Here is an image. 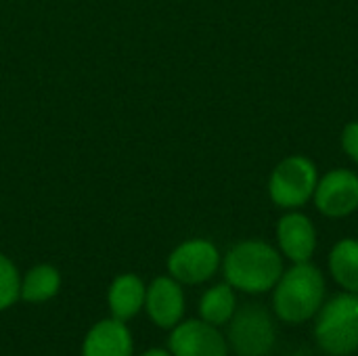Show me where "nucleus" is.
Segmentation results:
<instances>
[{
    "label": "nucleus",
    "mask_w": 358,
    "mask_h": 356,
    "mask_svg": "<svg viewBox=\"0 0 358 356\" xmlns=\"http://www.w3.org/2000/svg\"><path fill=\"white\" fill-rule=\"evenodd\" d=\"M273 290L275 315L292 325L315 319L325 304V277L310 262H300L283 271Z\"/></svg>",
    "instance_id": "1"
},
{
    "label": "nucleus",
    "mask_w": 358,
    "mask_h": 356,
    "mask_svg": "<svg viewBox=\"0 0 358 356\" xmlns=\"http://www.w3.org/2000/svg\"><path fill=\"white\" fill-rule=\"evenodd\" d=\"M227 283L245 294L271 292L283 275L281 254L266 241H241L222 262Z\"/></svg>",
    "instance_id": "2"
},
{
    "label": "nucleus",
    "mask_w": 358,
    "mask_h": 356,
    "mask_svg": "<svg viewBox=\"0 0 358 356\" xmlns=\"http://www.w3.org/2000/svg\"><path fill=\"white\" fill-rule=\"evenodd\" d=\"M315 340L329 356H350L357 353L358 294H338L321 306L315 323Z\"/></svg>",
    "instance_id": "3"
},
{
    "label": "nucleus",
    "mask_w": 358,
    "mask_h": 356,
    "mask_svg": "<svg viewBox=\"0 0 358 356\" xmlns=\"http://www.w3.org/2000/svg\"><path fill=\"white\" fill-rule=\"evenodd\" d=\"M229 346L237 356L271 355L277 342V327L271 313L260 304H245L229 321Z\"/></svg>",
    "instance_id": "4"
},
{
    "label": "nucleus",
    "mask_w": 358,
    "mask_h": 356,
    "mask_svg": "<svg viewBox=\"0 0 358 356\" xmlns=\"http://www.w3.org/2000/svg\"><path fill=\"white\" fill-rule=\"evenodd\" d=\"M317 183V166L304 155H292L273 170L268 193L279 208L294 210L304 206L315 195Z\"/></svg>",
    "instance_id": "5"
},
{
    "label": "nucleus",
    "mask_w": 358,
    "mask_h": 356,
    "mask_svg": "<svg viewBox=\"0 0 358 356\" xmlns=\"http://www.w3.org/2000/svg\"><path fill=\"white\" fill-rule=\"evenodd\" d=\"M220 266V254L212 241L191 239L180 243L168 258L172 279L187 285H197L214 277Z\"/></svg>",
    "instance_id": "6"
},
{
    "label": "nucleus",
    "mask_w": 358,
    "mask_h": 356,
    "mask_svg": "<svg viewBox=\"0 0 358 356\" xmlns=\"http://www.w3.org/2000/svg\"><path fill=\"white\" fill-rule=\"evenodd\" d=\"M317 210L327 218H344L358 210V174L336 168L325 174L315 189Z\"/></svg>",
    "instance_id": "7"
},
{
    "label": "nucleus",
    "mask_w": 358,
    "mask_h": 356,
    "mask_svg": "<svg viewBox=\"0 0 358 356\" xmlns=\"http://www.w3.org/2000/svg\"><path fill=\"white\" fill-rule=\"evenodd\" d=\"M170 353L174 356H229V346L216 325L193 319L176 325L170 336Z\"/></svg>",
    "instance_id": "8"
},
{
    "label": "nucleus",
    "mask_w": 358,
    "mask_h": 356,
    "mask_svg": "<svg viewBox=\"0 0 358 356\" xmlns=\"http://www.w3.org/2000/svg\"><path fill=\"white\" fill-rule=\"evenodd\" d=\"M277 241L281 252L294 262H310L317 250V231L308 216L300 212L285 214L277 225Z\"/></svg>",
    "instance_id": "9"
},
{
    "label": "nucleus",
    "mask_w": 358,
    "mask_h": 356,
    "mask_svg": "<svg viewBox=\"0 0 358 356\" xmlns=\"http://www.w3.org/2000/svg\"><path fill=\"white\" fill-rule=\"evenodd\" d=\"M145 304L155 325L164 329L176 327L185 313V296L180 283L172 277H157L145 294Z\"/></svg>",
    "instance_id": "10"
},
{
    "label": "nucleus",
    "mask_w": 358,
    "mask_h": 356,
    "mask_svg": "<svg viewBox=\"0 0 358 356\" xmlns=\"http://www.w3.org/2000/svg\"><path fill=\"white\" fill-rule=\"evenodd\" d=\"M132 340L122 321H101L96 323L84 342V356H130Z\"/></svg>",
    "instance_id": "11"
},
{
    "label": "nucleus",
    "mask_w": 358,
    "mask_h": 356,
    "mask_svg": "<svg viewBox=\"0 0 358 356\" xmlns=\"http://www.w3.org/2000/svg\"><path fill=\"white\" fill-rule=\"evenodd\" d=\"M145 285L136 275H122L111 283L109 308L117 321L132 319L145 304Z\"/></svg>",
    "instance_id": "12"
},
{
    "label": "nucleus",
    "mask_w": 358,
    "mask_h": 356,
    "mask_svg": "<svg viewBox=\"0 0 358 356\" xmlns=\"http://www.w3.org/2000/svg\"><path fill=\"white\" fill-rule=\"evenodd\" d=\"M329 273L334 281L344 290L358 294V241L342 239L329 254Z\"/></svg>",
    "instance_id": "13"
},
{
    "label": "nucleus",
    "mask_w": 358,
    "mask_h": 356,
    "mask_svg": "<svg viewBox=\"0 0 358 356\" xmlns=\"http://www.w3.org/2000/svg\"><path fill=\"white\" fill-rule=\"evenodd\" d=\"M237 311L235 292L229 283H218L212 290H208L199 302V315L210 325H224L233 319Z\"/></svg>",
    "instance_id": "14"
},
{
    "label": "nucleus",
    "mask_w": 358,
    "mask_h": 356,
    "mask_svg": "<svg viewBox=\"0 0 358 356\" xmlns=\"http://www.w3.org/2000/svg\"><path fill=\"white\" fill-rule=\"evenodd\" d=\"M59 285H61V277L57 269L48 264H40L25 275V279L21 281L19 296L27 302H44L59 292Z\"/></svg>",
    "instance_id": "15"
},
{
    "label": "nucleus",
    "mask_w": 358,
    "mask_h": 356,
    "mask_svg": "<svg viewBox=\"0 0 358 356\" xmlns=\"http://www.w3.org/2000/svg\"><path fill=\"white\" fill-rule=\"evenodd\" d=\"M21 292V281L15 264L0 254V311L8 308Z\"/></svg>",
    "instance_id": "16"
},
{
    "label": "nucleus",
    "mask_w": 358,
    "mask_h": 356,
    "mask_svg": "<svg viewBox=\"0 0 358 356\" xmlns=\"http://www.w3.org/2000/svg\"><path fill=\"white\" fill-rule=\"evenodd\" d=\"M342 147L348 157L358 164V122H350L342 132Z\"/></svg>",
    "instance_id": "17"
},
{
    "label": "nucleus",
    "mask_w": 358,
    "mask_h": 356,
    "mask_svg": "<svg viewBox=\"0 0 358 356\" xmlns=\"http://www.w3.org/2000/svg\"><path fill=\"white\" fill-rule=\"evenodd\" d=\"M143 356H174L172 353H166V350H162V348H153V350H147Z\"/></svg>",
    "instance_id": "18"
}]
</instances>
